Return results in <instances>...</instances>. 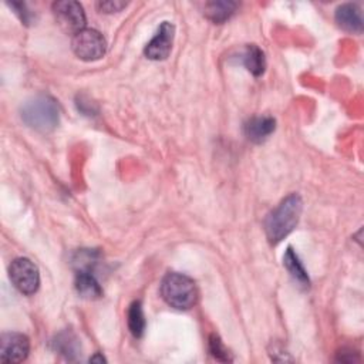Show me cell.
<instances>
[{
	"label": "cell",
	"instance_id": "cell-13",
	"mask_svg": "<svg viewBox=\"0 0 364 364\" xmlns=\"http://www.w3.org/2000/svg\"><path fill=\"white\" fill-rule=\"evenodd\" d=\"M236 7L237 4L233 1H209L205 4V16L210 21L220 24L230 18Z\"/></svg>",
	"mask_w": 364,
	"mask_h": 364
},
{
	"label": "cell",
	"instance_id": "cell-17",
	"mask_svg": "<svg viewBox=\"0 0 364 364\" xmlns=\"http://www.w3.org/2000/svg\"><path fill=\"white\" fill-rule=\"evenodd\" d=\"M209 351L210 354L218 360V361H222V363H226V361H232V355L229 353V350L225 347V344L222 343L220 337L216 336V334H212L209 337Z\"/></svg>",
	"mask_w": 364,
	"mask_h": 364
},
{
	"label": "cell",
	"instance_id": "cell-3",
	"mask_svg": "<svg viewBox=\"0 0 364 364\" xmlns=\"http://www.w3.org/2000/svg\"><path fill=\"white\" fill-rule=\"evenodd\" d=\"M161 294L164 300L173 309L188 310L198 299L195 282L182 273H168L161 283Z\"/></svg>",
	"mask_w": 364,
	"mask_h": 364
},
{
	"label": "cell",
	"instance_id": "cell-2",
	"mask_svg": "<svg viewBox=\"0 0 364 364\" xmlns=\"http://www.w3.org/2000/svg\"><path fill=\"white\" fill-rule=\"evenodd\" d=\"M21 119L38 132H50L58 125L60 109L50 95H37L27 100L20 109Z\"/></svg>",
	"mask_w": 364,
	"mask_h": 364
},
{
	"label": "cell",
	"instance_id": "cell-9",
	"mask_svg": "<svg viewBox=\"0 0 364 364\" xmlns=\"http://www.w3.org/2000/svg\"><path fill=\"white\" fill-rule=\"evenodd\" d=\"M336 23L338 27L348 33H361L363 31V14L361 9L357 4L346 3L336 9Z\"/></svg>",
	"mask_w": 364,
	"mask_h": 364
},
{
	"label": "cell",
	"instance_id": "cell-1",
	"mask_svg": "<svg viewBox=\"0 0 364 364\" xmlns=\"http://www.w3.org/2000/svg\"><path fill=\"white\" fill-rule=\"evenodd\" d=\"M303 202L297 193L286 196L264 220V230L269 242L274 245L284 239L297 226Z\"/></svg>",
	"mask_w": 364,
	"mask_h": 364
},
{
	"label": "cell",
	"instance_id": "cell-7",
	"mask_svg": "<svg viewBox=\"0 0 364 364\" xmlns=\"http://www.w3.org/2000/svg\"><path fill=\"white\" fill-rule=\"evenodd\" d=\"M30 353V341L21 333H4L0 341V360L3 363H21Z\"/></svg>",
	"mask_w": 364,
	"mask_h": 364
},
{
	"label": "cell",
	"instance_id": "cell-14",
	"mask_svg": "<svg viewBox=\"0 0 364 364\" xmlns=\"http://www.w3.org/2000/svg\"><path fill=\"white\" fill-rule=\"evenodd\" d=\"M283 264L286 266V269L289 270V273L293 276V279L296 282H299L301 286H309V283H310L309 274H307L306 269L303 267L299 256L296 255V252L291 247H287V250L283 256Z\"/></svg>",
	"mask_w": 364,
	"mask_h": 364
},
{
	"label": "cell",
	"instance_id": "cell-16",
	"mask_svg": "<svg viewBox=\"0 0 364 364\" xmlns=\"http://www.w3.org/2000/svg\"><path fill=\"white\" fill-rule=\"evenodd\" d=\"M53 343H54L55 350H58L61 354L67 355L68 358H71L73 354H77L78 347H80L77 337L71 333H67V331L58 334L55 341H53Z\"/></svg>",
	"mask_w": 364,
	"mask_h": 364
},
{
	"label": "cell",
	"instance_id": "cell-19",
	"mask_svg": "<svg viewBox=\"0 0 364 364\" xmlns=\"http://www.w3.org/2000/svg\"><path fill=\"white\" fill-rule=\"evenodd\" d=\"M97 7L101 13H118L124 7H127L125 1H98Z\"/></svg>",
	"mask_w": 364,
	"mask_h": 364
},
{
	"label": "cell",
	"instance_id": "cell-18",
	"mask_svg": "<svg viewBox=\"0 0 364 364\" xmlns=\"http://www.w3.org/2000/svg\"><path fill=\"white\" fill-rule=\"evenodd\" d=\"M9 6L14 10V13L18 16V18L24 23V24H31L33 20H34V14L33 11H28L27 6L24 3H17V1H13V3H9Z\"/></svg>",
	"mask_w": 364,
	"mask_h": 364
},
{
	"label": "cell",
	"instance_id": "cell-15",
	"mask_svg": "<svg viewBox=\"0 0 364 364\" xmlns=\"http://www.w3.org/2000/svg\"><path fill=\"white\" fill-rule=\"evenodd\" d=\"M145 326H146V321H145L142 304L139 300H136L128 309V328L134 337L139 338L145 331Z\"/></svg>",
	"mask_w": 364,
	"mask_h": 364
},
{
	"label": "cell",
	"instance_id": "cell-20",
	"mask_svg": "<svg viewBox=\"0 0 364 364\" xmlns=\"http://www.w3.org/2000/svg\"><path fill=\"white\" fill-rule=\"evenodd\" d=\"M90 361H92V363H94V361H98V363H102V361H105V358H104V357H102V355H101V354H98V353H97V354H95V355H94V357H91V358H90Z\"/></svg>",
	"mask_w": 364,
	"mask_h": 364
},
{
	"label": "cell",
	"instance_id": "cell-10",
	"mask_svg": "<svg viewBox=\"0 0 364 364\" xmlns=\"http://www.w3.org/2000/svg\"><path fill=\"white\" fill-rule=\"evenodd\" d=\"M276 129V121L272 117H253L245 122L243 131L249 141L260 144L266 141Z\"/></svg>",
	"mask_w": 364,
	"mask_h": 364
},
{
	"label": "cell",
	"instance_id": "cell-5",
	"mask_svg": "<svg viewBox=\"0 0 364 364\" xmlns=\"http://www.w3.org/2000/svg\"><path fill=\"white\" fill-rule=\"evenodd\" d=\"M9 277L13 286L23 294H34L40 286L38 267L27 257H17L9 266Z\"/></svg>",
	"mask_w": 364,
	"mask_h": 364
},
{
	"label": "cell",
	"instance_id": "cell-8",
	"mask_svg": "<svg viewBox=\"0 0 364 364\" xmlns=\"http://www.w3.org/2000/svg\"><path fill=\"white\" fill-rule=\"evenodd\" d=\"M173 36H175V27L169 21H164L156 34L152 37V40L145 46L144 54L149 60H165L171 50H172V43H173Z\"/></svg>",
	"mask_w": 364,
	"mask_h": 364
},
{
	"label": "cell",
	"instance_id": "cell-12",
	"mask_svg": "<svg viewBox=\"0 0 364 364\" xmlns=\"http://www.w3.org/2000/svg\"><path fill=\"white\" fill-rule=\"evenodd\" d=\"M75 289L84 299H98L102 294V289L94 274L90 270H78L75 276Z\"/></svg>",
	"mask_w": 364,
	"mask_h": 364
},
{
	"label": "cell",
	"instance_id": "cell-4",
	"mask_svg": "<svg viewBox=\"0 0 364 364\" xmlns=\"http://www.w3.org/2000/svg\"><path fill=\"white\" fill-rule=\"evenodd\" d=\"M74 54L84 61H95L105 54L107 41L104 36L94 28H82L71 40Z\"/></svg>",
	"mask_w": 364,
	"mask_h": 364
},
{
	"label": "cell",
	"instance_id": "cell-11",
	"mask_svg": "<svg viewBox=\"0 0 364 364\" xmlns=\"http://www.w3.org/2000/svg\"><path fill=\"white\" fill-rule=\"evenodd\" d=\"M240 63L255 77H260L266 68L264 53L256 44H247L239 57Z\"/></svg>",
	"mask_w": 364,
	"mask_h": 364
},
{
	"label": "cell",
	"instance_id": "cell-6",
	"mask_svg": "<svg viewBox=\"0 0 364 364\" xmlns=\"http://www.w3.org/2000/svg\"><path fill=\"white\" fill-rule=\"evenodd\" d=\"M53 14L57 24L73 36L85 28V13L78 1L61 0L53 3Z\"/></svg>",
	"mask_w": 364,
	"mask_h": 364
}]
</instances>
